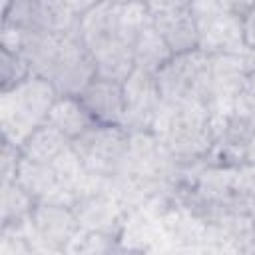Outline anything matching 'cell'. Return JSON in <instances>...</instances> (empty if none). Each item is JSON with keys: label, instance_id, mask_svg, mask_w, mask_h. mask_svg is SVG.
<instances>
[{"label": "cell", "instance_id": "603a6c76", "mask_svg": "<svg viewBox=\"0 0 255 255\" xmlns=\"http://www.w3.org/2000/svg\"><path fill=\"white\" fill-rule=\"evenodd\" d=\"M22 161V151L18 145L2 139V157H0V175H2V183L6 181H14L18 167Z\"/></svg>", "mask_w": 255, "mask_h": 255}, {"label": "cell", "instance_id": "5b68a950", "mask_svg": "<svg viewBox=\"0 0 255 255\" xmlns=\"http://www.w3.org/2000/svg\"><path fill=\"white\" fill-rule=\"evenodd\" d=\"M155 82L165 104H199L211 108L209 54L197 50L173 54L155 72Z\"/></svg>", "mask_w": 255, "mask_h": 255}, {"label": "cell", "instance_id": "4316f807", "mask_svg": "<svg viewBox=\"0 0 255 255\" xmlns=\"http://www.w3.org/2000/svg\"><path fill=\"white\" fill-rule=\"evenodd\" d=\"M225 10H229L231 14L243 18L253 6H255V0H217Z\"/></svg>", "mask_w": 255, "mask_h": 255}, {"label": "cell", "instance_id": "2e32d148", "mask_svg": "<svg viewBox=\"0 0 255 255\" xmlns=\"http://www.w3.org/2000/svg\"><path fill=\"white\" fill-rule=\"evenodd\" d=\"M36 201H60L62 183L54 163L32 161L22 155L16 179Z\"/></svg>", "mask_w": 255, "mask_h": 255}, {"label": "cell", "instance_id": "484cf974", "mask_svg": "<svg viewBox=\"0 0 255 255\" xmlns=\"http://www.w3.org/2000/svg\"><path fill=\"white\" fill-rule=\"evenodd\" d=\"M243 22V38L249 50H255V6L241 18Z\"/></svg>", "mask_w": 255, "mask_h": 255}, {"label": "cell", "instance_id": "4fadbf2b", "mask_svg": "<svg viewBox=\"0 0 255 255\" xmlns=\"http://www.w3.org/2000/svg\"><path fill=\"white\" fill-rule=\"evenodd\" d=\"M78 98L94 124H102V126L124 124V114H126L124 82L96 76L78 94Z\"/></svg>", "mask_w": 255, "mask_h": 255}, {"label": "cell", "instance_id": "ba28073f", "mask_svg": "<svg viewBox=\"0 0 255 255\" xmlns=\"http://www.w3.org/2000/svg\"><path fill=\"white\" fill-rule=\"evenodd\" d=\"M72 147L88 171L114 177L128 157L129 131L124 126L94 124L72 139Z\"/></svg>", "mask_w": 255, "mask_h": 255}, {"label": "cell", "instance_id": "30bf717a", "mask_svg": "<svg viewBox=\"0 0 255 255\" xmlns=\"http://www.w3.org/2000/svg\"><path fill=\"white\" fill-rule=\"evenodd\" d=\"M126 114L124 128L131 131H153L157 116L163 108V98L159 94L155 74L133 68V72L124 80Z\"/></svg>", "mask_w": 255, "mask_h": 255}, {"label": "cell", "instance_id": "44dd1931", "mask_svg": "<svg viewBox=\"0 0 255 255\" xmlns=\"http://www.w3.org/2000/svg\"><path fill=\"white\" fill-rule=\"evenodd\" d=\"M32 74V68L22 52L0 46V92H8L22 82H26Z\"/></svg>", "mask_w": 255, "mask_h": 255}, {"label": "cell", "instance_id": "7a4b0ae2", "mask_svg": "<svg viewBox=\"0 0 255 255\" xmlns=\"http://www.w3.org/2000/svg\"><path fill=\"white\" fill-rule=\"evenodd\" d=\"M149 18L141 0L128 4L104 0L78 18L80 38L96 62L98 76L124 82L133 72V40Z\"/></svg>", "mask_w": 255, "mask_h": 255}, {"label": "cell", "instance_id": "d6986e66", "mask_svg": "<svg viewBox=\"0 0 255 255\" xmlns=\"http://www.w3.org/2000/svg\"><path fill=\"white\" fill-rule=\"evenodd\" d=\"M72 147V139L66 137L56 128L42 124L36 128L20 145V151L26 159L42 161V163H54L66 149Z\"/></svg>", "mask_w": 255, "mask_h": 255}, {"label": "cell", "instance_id": "ffe728a7", "mask_svg": "<svg viewBox=\"0 0 255 255\" xmlns=\"http://www.w3.org/2000/svg\"><path fill=\"white\" fill-rule=\"evenodd\" d=\"M38 201L18 183V181H6L2 183V215H0V227L22 223L30 217L34 205Z\"/></svg>", "mask_w": 255, "mask_h": 255}, {"label": "cell", "instance_id": "277c9868", "mask_svg": "<svg viewBox=\"0 0 255 255\" xmlns=\"http://www.w3.org/2000/svg\"><path fill=\"white\" fill-rule=\"evenodd\" d=\"M60 94L40 76H30L20 86L0 92V129L2 139L22 145V141L42 124Z\"/></svg>", "mask_w": 255, "mask_h": 255}, {"label": "cell", "instance_id": "e0dca14e", "mask_svg": "<svg viewBox=\"0 0 255 255\" xmlns=\"http://www.w3.org/2000/svg\"><path fill=\"white\" fill-rule=\"evenodd\" d=\"M173 56L165 40L155 30L151 18L139 28L133 40V64L137 70L155 74L161 66L167 64V60Z\"/></svg>", "mask_w": 255, "mask_h": 255}, {"label": "cell", "instance_id": "d4e9b609", "mask_svg": "<svg viewBox=\"0 0 255 255\" xmlns=\"http://www.w3.org/2000/svg\"><path fill=\"white\" fill-rule=\"evenodd\" d=\"M149 14H159V12H169V10H179L187 8L191 0H141Z\"/></svg>", "mask_w": 255, "mask_h": 255}, {"label": "cell", "instance_id": "7c38bea8", "mask_svg": "<svg viewBox=\"0 0 255 255\" xmlns=\"http://www.w3.org/2000/svg\"><path fill=\"white\" fill-rule=\"evenodd\" d=\"M120 243L126 251L133 253H159L167 251V237L161 221V213L143 205L126 213Z\"/></svg>", "mask_w": 255, "mask_h": 255}, {"label": "cell", "instance_id": "5bb4252c", "mask_svg": "<svg viewBox=\"0 0 255 255\" xmlns=\"http://www.w3.org/2000/svg\"><path fill=\"white\" fill-rule=\"evenodd\" d=\"M82 229L88 231H104L118 235L122 233L126 211L120 205V201L110 191H98L82 195L72 205Z\"/></svg>", "mask_w": 255, "mask_h": 255}, {"label": "cell", "instance_id": "f1b7e54d", "mask_svg": "<svg viewBox=\"0 0 255 255\" xmlns=\"http://www.w3.org/2000/svg\"><path fill=\"white\" fill-rule=\"evenodd\" d=\"M112 2H118V4H128V2H137V0H112Z\"/></svg>", "mask_w": 255, "mask_h": 255}, {"label": "cell", "instance_id": "ac0fdd59", "mask_svg": "<svg viewBox=\"0 0 255 255\" xmlns=\"http://www.w3.org/2000/svg\"><path fill=\"white\" fill-rule=\"evenodd\" d=\"M46 124L56 128L70 139H76L90 126H94L90 114L86 112L78 96H58L48 112Z\"/></svg>", "mask_w": 255, "mask_h": 255}, {"label": "cell", "instance_id": "9c48e42d", "mask_svg": "<svg viewBox=\"0 0 255 255\" xmlns=\"http://www.w3.org/2000/svg\"><path fill=\"white\" fill-rule=\"evenodd\" d=\"M2 24L62 34L78 26V16L66 0H2Z\"/></svg>", "mask_w": 255, "mask_h": 255}, {"label": "cell", "instance_id": "52a82bcc", "mask_svg": "<svg viewBox=\"0 0 255 255\" xmlns=\"http://www.w3.org/2000/svg\"><path fill=\"white\" fill-rule=\"evenodd\" d=\"M22 225L34 253H66L82 231L72 205L58 201H38Z\"/></svg>", "mask_w": 255, "mask_h": 255}, {"label": "cell", "instance_id": "8fae6325", "mask_svg": "<svg viewBox=\"0 0 255 255\" xmlns=\"http://www.w3.org/2000/svg\"><path fill=\"white\" fill-rule=\"evenodd\" d=\"M209 82H211L209 112L227 108L249 86L245 54H213V56H209Z\"/></svg>", "mask_w": 255, "mask_h": 255}, {"label": "cell", "instance_id": "8992f818", "mask_svg": "<svg viewBox=\"0 0 255 255\" xmlns=\"http://www.w3.org/2000/svg\"><path fill=\"white\" fill-rule=\"evenodd\" d=\"M189 12L197 26L199 50L213 54H247L243 22L217 0H191Z\"/></svg>", "mask_w": 255, "mask_h": 255}, {"label": "cell", "instance_id": "cb8c5ba5", "mask_svg": "<svg viewBox=\"0 0 255 255\" xmlns=\"http://www.w3.org/2000/svg\"><path fill=\"white\" fill-rule=\"evenodd\" d=\"M233 189L255 201V163H245L233 171Z\"/></svg>", "mask_w": 255, "mask_h": 255}, {"label": "cell", "instance_id": "3957f363", "mask_svg": "<svg viewBox=\"0 0 255 255\" xmlns=\"http://www.w3.org/2000/svg\"><path fill=\"white\" fill-rule=\"evenodd\" d=\"M153 133L179 163L203 159L213 145L211 112L199 104H163Z\"/></svg>", "mask_w": 255, "mask_h": 255}, {"label": "cell", "instance_id": "83f0119b", "mask_svg": "<svg viewBox=\"0 0 255 255\" xmlns=\"http://www.w3.org/2000/svg\"><path fill=\"white\" fill-rule=\"evenodd\" d=\"M100 2H104V0H66V4L72 8V12L80 18L82 14H86L88 10H92L94 6H98Z\"/></svg>", "mask_w": 255, "mask_h": 255}, {"label": "cell", "instance_id": "9a60e30c", "mask_svg": "<svg viewBox=\"0 0 255 255\" xmlns=\"http://www.w3.org/2000/svg\"><path fill=\"white\" fill-rule=\"evenodd\" d=\"M151 22L173 54H183V52H191L199 48L197 26L189 12V6L179 8V10L151 14Z\"/></svg>", "mask_w": 255, "mask_h": 255}, {"label": "cell", "instance_id": "7402d4cb", "mask_svg": "<svg viewBox=\"0 0 255 255\" xmlns=\"http://www.w3.org/2000/svg\"><path fill=\"white\" fill-rule=\"evenodd\" d=\"M66 253H96V255H100V253H124V247H122L118 235L82 229L72 239Z\"/></svg>", "mask_w": 255, "mask_h": 255}, {"label": "cell", "instance_id": "6da1fadb", "mask_svg": "<svg viewBox=\"0 0 255 255\" xmlns=\"http://www.w3.org/2000/svg\"><path fill=\"white\" fill-rule=\"evenodd\" d=\"M0 46L22 52L32 74L46 78L60 96H78L98 76L78 26L70 32L52 34L2 24Z\"/></svg>", "mask_w": 255, "mask_h": 255}]
</instances>
